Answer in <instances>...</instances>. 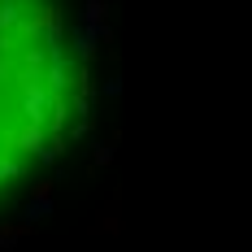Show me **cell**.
I'll use <instances>...</instances> for the list:
<instances>
[{"label":"cell","mask_w":252,"mask_h":252,"mask_svg":"<svg viewBox=\"0 0 252 252\" xmlns=\"http://www.w3.org/2000/svg\"><path fill=\"white\" fill-rule=\"evenodd\" d=\"M87 74L57 0H0V200L74 135Z\"/></svg>","instance_id":"obj_1"}]
</instances>
